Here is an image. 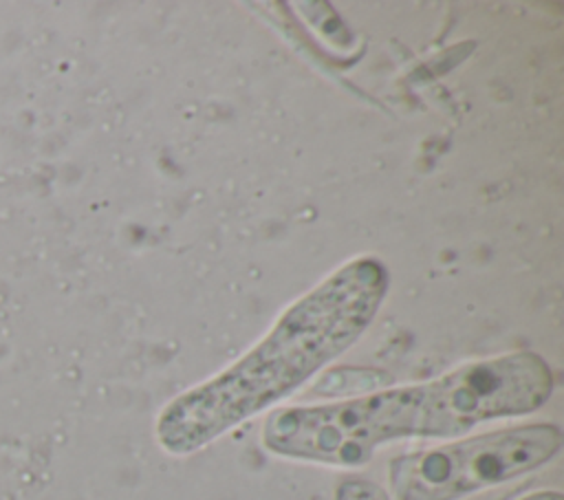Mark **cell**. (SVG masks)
<instances>
[{"mask_svg": "<svg viewBox=\"0 0 564 500\" xmlns=\"http://www.w3.org/2000/svg\"><path fill=\"white\" fill-rule=\"evenodd\" d=\"M518 500H564V496L560 491H533V493H527Z\"/></svg>", "mask_w": 564, "mask_h": 500, "instance_id": "cell-5", "label": "cell"}, {"mask_svg": "<svg viewBox=\"0 0 564 500\" xmlns=\"http://www.w3.org/2000/svg\"><path fill=\"white\" fill-rule=\"evenodd\" d=\"M562 449L553 423L485 432L397 456L388 469L392 500H460L540 469Z\"/></svg>", "mask_w": 564, "mask_h": 500, "instance_id": "cell-3", "label": "cell"}, {"mask_svg": "<svg viewBox=\"0 0 564 500\" xmlns=\"http://www.w3.org/2000/svg\"><path fill=\"white\" fill-rule=\"evenodd\" d=\"M388 282L377 258L337 269L293 302L240 359L172 399L156 419L159 445L176 456L194 454L295 392L359 339Z\"/></svg>", "mask_w": 564, "mask_h": 500, "instance_id": "cell-2", "label": "cell"}, {"mask_svg": "<svg viewBox=\"0 0 564 500\" xmlns=\"http://www.w3.org/2000/svg\"><path fill=\"white\" fill-rule=\"evenodd\" d=\"M333 500H392L390 493L370 480H346L337 487Z\"/></svg>", "mask_w": 564, "mask_h": 500, "instance_id": "cell-4", "label": "cell"}, {"mask_svg": "<svg viewBox=\"0 0 564 500\" xmlns=\"http://www.w3.org/2000/svg\"><path fill=\"white\" fill-rule=\"evenodd\" d=\"M553 385L546 359L518 350L463 363L421 383L275 410L264 423L262 443L284 458L359 467L392 441L458 436L485 421L531 414L549 401Z\"/></svg>", "mask_w": 564, "mask_h": 500, "instance_id": "cell-1", "label": "cell"}]
</instances>
